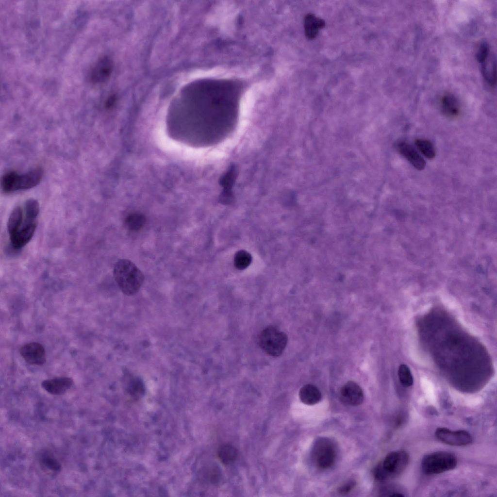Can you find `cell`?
Masks as SVG:
<instances>
[{
  "instance_id": "9",
  "label": "cell",
  "mask_w": 497,
  "mask_h": 497,
  "mask_svg": "<svg viewBox=\"0 0 497 497\" xmlns=\"http://www.w3.org/2000/svg\"><path fill=\"white\" fill-rule=\"evenodd\" d=\"M19 352L25 361L30 364L41 365L46 361L45 349L39 343L26 344L21 347Z\"/></svg>"
},
{
  "instance_id": "22",
  "label": "cell",
  "mask_w": 497,
  "mask_h": 497,
  "mask_svg": "<svg viewBox=\"0 0 497 497\" xmlns=\"http://www.w3.org/2000/svg\"><path fill=\"white\" fill-rule=\"evenodd\" d=\"M237 452L235 447L230 445L222 446L218 449L217 456L220 462L226 465L233 463L237 458Z\"/></svg>"
},
{
  "instance_id": "11",
  "label": "cell",
  "mask_w": 497,
  "mask_h": 497,
  "mask_svg": "<svg viewBox=\"0 0 497 497\" xmlns=\"http://www.w3.org/2000/svg\"><path fill=\"white\" fill-rule=\"evenodd\" d=\"M339 397L344 403L352 406L360 405L364 400L362 388L353 381H348L341 387Z\"/></svg>"
},
{
  "instance_id": "2",
  "label": "cell",
  "mask_w": 497,
  "mask_h": 497,
  "mask_svg": "<svg viewBox=\"0 0 497 497\" xmlns=\"http://www.w3.org/2000/svg\"><path fill=\"white\" fill-rule=\"evenodd\" d=\"M113 275L121 291L127 296L135 294L144 281L142 271L133 263L125 259H120L116 263Z\"/></svg>"
},
{
  "instance_id": "30",
  "label": "cell",
  "mask_w": 497,
  "mask_h": 497,
  "mask_svg": "<svg viewBox=\"0 0 497 497\" xmlns=\"http://www.w3.org/2000/svg\"><path fill=\"white\" fill-rule=\"evenodd\" d=\"M355 485V482L354 481H349L340 486L338 490L339 493L341 494H347L354 487Z\"/></svg>"
},
{
  "instance_id": "31",
  "label": "cell",
  "mask_w": 497,
  "mask_h": 497,
  "mask_svg": "<svg viewBox=\"0 0 497 497\" xmlns=\"http://www.w3.org/2000/svg\"><path fill=\"white\" fill-rule=\"evenodd\" d=\"M116 100V97L115 95L110 96L106 101L105 107L108 109L111 108L114 105Z\"/></svg>"
},
{
  "instance_id": "4",
  "label": "cell",
  "mask_w": 497,
  "mask_h": 497,
  "mask_svg": "<svg viewBox=\"0 0 497 497\" xmlns=\"http://www.w3.org/2000/svg\"><path fill=\"white\" fill-rule=\"evenodd\" d=\"M43 175V171L39 167L20 175L15 171H10L2 177L1 187L5 193L30 189L39 183Z\"/></svg>"
},
{
  "instance_id": "29",
  "label": "cell",
  "mask_w": 497,
  "mask_h": 497,
  "mask_svg": "<svg viewBox=\"0 0 497 497\" xmlns=\"http://www.w3.org/2000/svg\"><path fill=\"white\" fill-rule=\"evenodd\" d=\"M129 390L133 393L139 394L142 392L143 386L141 381L138 378L132 379L129 382Z\"/></svg>"
},
{
  "instance_id": "25",
  "label": "cell",
  "mask_w": 497,
  "mask_h": 497,
  "mask_svg": "<svg viewBox=\"0 0 497 497\" xmlns=\"http://www.w3.org/2000/svg\"><path fill=\"white\" fill-rule=\"evenodd\" d=\"M398 376L401 383L405 387L412 386L414 379L410 368L406 364H401L398 369Z\"/></svg>"
},
{
  "instance_id": "13",
  "label": "cell",
  "mask_w": 497,
  "mask_h": 497,
  "mask_svg": "<svg viewBox=\"0 0 497 497\" xmlns=\"http://www.w3.org/2000/svg\"><path fill=\"white\" fill-rule=\"evenodd\" d=\"M113 68L112 60L108 57L100 58L93 67L91 80L95 83H102L108 80Z\"/></svg>"
},
{
  "instance_id": "10",
  "label": "cell",
  "mask_w": 497,
  "mask_h": 497,
  "mask_svg": "<svg viewBox=\"0 0 497 497\" xmlns=\"http://www.w3.org/2000/svg\"><path fill=\"white\" fill-rule=\"evenodd\" d=\"M36 227V220H31L24 217L23 224L18 231L9 236L13 247L19 249L25 246L33 236Z\"/></svg>"
},
{
  "instance_id": "19",
  "label": "cell",
  "mask_w": 497,
  "mask_h": 497,
  "mask_svg": "<svg viewBox=\"0 0 497 497\" xmlns=\"http://www.w3.org/2000/svg\"><path fill=\"white\" fill-rule=\"evenodd\" d=\"M481 73L486 82L491 86L496 83V61L493 54L489 56L480 64Z\"/></svg>"
},
{
  "instance_id": "26",
  "label": "cell",
  "mask_w": 497,
  "mask_h": 497,
  "mask_svg": "<svg viewBox=\"0 0 497 497\" xmlns=\"http://www.w3.org/2000/svg\"><path fill=\"white\" fill-rule=\"evenodd\" d=\"M251 261V255L245 250L237 252L234 257V265L239 269L247 268Z\"/></svg>"
},
{
  "instance_id": "23",
  "label": "cell",
  "mask_w": 497,
  "mask_h": 497,
  "mask_svg": "<svg viewBox=\"0 0 497 497\" xmlns=\"http://www.w3.org/2000/svg\"><path fill=\"white\" fill-rule=\"evenodd\" d=\"M417 148L422 154L430 160L435 157L436 151L433 144L430 140L424 139H417L415 140Z\"/></svg>"
},
{
  "instance_id": "3",
  "label": "cell",
  "mask_w": 497,
  "mask_h": 497,
  "mask_svg": "<svg viewBox=\"0 0 497 497\" xmlns=\"http://www.w3.org/2000/svg\"><path fill=\"white\" fill-rule=\"evenodd\" d=\"M409 456L404 450L389 453L375 468L374 476L379 481L393 479L401 474L406 468Z\"/></svg>"
},
{
  "instance_id": "21",
  "label": "cell",
  "mask_w": 497,
  "mask_h": 497,
  "mask_svg": "<svg viewBox=\"0 0 497 497\" xmlns=\"http://www.w3.org/2000/svg\"><path fill=\"white\" fill-rule=\"evenodd\" d=\"M146 222L145 216L138 213H134L128 215L124 221L126 228L132 231H137L143 228Z\"/></svg>"
},
{
  "instance_id": "5",
  "label": "cell",
  "mask_w": 497,
  "mask_h": 497,
  "mask_svg": "<svg viewBox=\"0 0 497 497\" xmlns=\"http://www.w3.org/2000/svg\"><path fill=\"white\" fill-rule=\"evenodd\" d=\"M259 347L267 354L280 356L283 352L288 342L287 335L273 326H268L259 333L257 338Z\"/></svg>"
},
{
  "instance_id": "16",
  "label": "cell",
  "mask_w": 497,
  "mask_h": 497,
  "mask_svg": "<svg viewBox=\"0 0 497 497\" xmlns=\"http://www.w3.org/2000/svg\"><path fill=\"white\" fill-rule=\"evenodd\" d=\"M440 107L442 114L449 118H455L461 112L460 105L457 99L452 94L443 95L440 101Z\"/></svg>"
},
{
  "instance_id": "6",
  "label": "cell",
  "mask_w": 497,
  "mask_h": 497,
  "mask_svg": "<svg viewBox=\"0 0 497 497\" xmlns=\"http://www.w3.org/2000/svg\"><path fill=\"white\" fill-rule=\"evenodd\" d=\"M457 459L452 453L447 451H436L425 455L421 461V467L427 475H435L454 469Z\"/></svg>"
},
{
  "instance_id": "18",
  "label": "cell",
  "mask_w": 497,
  "mask_h": 497,
  "mask_svg": "<svg viewBox=\"0 0 497 497\" xmlns=\"http://www.w3.org/2000/svg\"><path fill=\"white\" fill-rule=\"evenodd\" d=\"M299 397L304 404L313 405L320 401L321 398V394L315 386L308 384L300 389Z\"/></svg>"
},
{
  "instance_id": "7",
  "label": "cell",
  "mask_w": 497,
  "mask_h": 497,
  "mask_svg": "<svg viewBox=\"0 0 497 497\" xmlns=\"http://www.w3.org/2000/svg\"><path fill=\"white\" fill-rule=\"evenodd\" d=\"M313 457L315 464L320 469L331 468L336 459L335 450L333 444L327 439L318 440L313 447Z\"/></svg>"
},
{
  "instance_id": "17",
  "label": "cell",
  "mask_w": 497,
  "mask_h": 497,
  "mask_svg": "<svg viewBox=\"0 0 497 497\" xmlns=\"http://www.w3.org/2000/svg\"><path fill=\"white\" fill-rule=\"evenodd\" d=\"M325 26L324 20L316 17L313 14H307L304 18V27L305 34L309 39H314L318 34L319 29Z\"/></svg>"
},
{
  "instance_id": "14",
  "label": "cell",
  "mask_w": 497,
  "mask_h": 497,
  "mask_svg": "<svg viewBox=\"0 0 497 497\" xmlns=\"http://www.w3.org/2000/svg\"><path fill=\"white\" fill-rule=\"evenodd\" d=\"M73 380L69 377H57L46 380L41 383L42 387L49 393L60 395L65 393L72 386Z\"/></svg>"
},
{
  "instance_id": "24",
  "label": "cell",
  "mask_w": 497,
  "mask_h": 497,
  "mask_svg": "<svg viewBox=\"0 0 497 497\" xmlns=\"http://www.w3.org/2000/svg\"><path fill=\"white\" fill-rule=\"evenodd\" d=\"M39 212L38 202L35 199L27 200L24 206L23 213L25 218L31 220H36Z\"/></svg>"
},
{
  "instance_id": "28",
  "label": "cell",
  "mask_w": 497,
  "mask_h": 497,
  "mask_svg": "<svg viewBox=\"0 0 497 497\" xmlns=\"http://www.w3.org/2000/svg\"><path fill=\"white\" fill-rule=\"evenodd\" d=\"M490 54V48L487 43L482 42L476 53V58L480 64L482 63Z\"/></svg>"
},
{
  "instance_id": "12",
  "label": "cell",
  "mask_w": 497,
  "mask_h": 497,
  "mask_svg": "<svg viewBox=\"0 0 497 497\" xmlns=\"http://www.w3.org/2000/svg\"><path fill=\"white\" fill-rule=\"evenodd\" d=\"M237 177V170L234 165L231 166L227 171L221 177L219 184L223 188L220 196L221 202L229 204L233 200L232 187Z\"/></svg>"
},
{
  "instance_id": "20",
  "label": "cell",
  "mask_w": 497,
  "mask_h": 497,
  "mask_svg": "<svg viewBox=\"0 0 497 497\" xmlns=\"http://www.w3.org/2000/svg\"><path fill=\"white\" fill-rule=\"evenodd\" d=\"M24 213L20 206L16 207L12 211L8 219L7 228L9 235L18 231L24 221Z\"/></svg>"
},
{
  "instance_id": "1",
  "label": "cell",
  "mask_w": 497,
  "mask_h": 497,
  "mask_svg": "<svg viewBox=\"0 0 497 497\" xmlns=\"http://www.w3.org/2000/svg\"><path fill=\"white\" fill-rule=\"evenodd\" d=\"M242 91L240 82L220 79L198 81L184 90L177 111L186 116L183 119L196 144L216 145L232 133Z\"/></svg>"
},
{
  "instance_id": "8",
  "label": "cell",
  "mask_w": 497,
  "mask_h": 497,
  "mask_svg": "<svg viewBox=\"0 0 497 497\" xmlns=\"http://www.w3.org/2000/svg\"><path fill=\"white\" fill-rule=\"evenodd\" d=\"M435 435L442 442L454 446H466L473 441L471 434L465 430L452 431L446 428H438Z\"/></svg>"
},
{
  "instance_id": "27",
  "label": "cell",
  "mask_w": 497,
  "mask_h": 497,
  "mask_svg": "<svg viewBox=\"0 0 497 497\" xmlns=\"http://www.w3.org/2000/svg\"><path fill=\"white\" fill-rule=\"evenodd\" d=\"M41 462L49 470L59 471L61 469V465L59 462L50 455H44L41 458Z\"/></svg>"
},
{
  "instance_id": "15",
  "label": "cell",
  "mask_w": 497,
  "mask_h": 497,
  "mask_svg": "<svg viewBox=\"0 0 497 497\" xmlns=\"http://www.w3.org/2000/svg\"><path fill=\"white\" fill-rule=\"evenodd\" d=\"M397 149L415 168L418 170L424 169L426 162L415 149L406 142H400L397 145Z\"/></svg>"
}]
</instances>
